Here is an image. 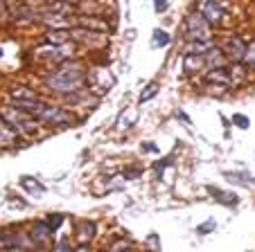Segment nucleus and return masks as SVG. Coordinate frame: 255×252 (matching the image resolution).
<instances>
[{"mask_svg": "<svg viewBox=\"0 0 255 252\" xmlns=\"http://www.w3.org/2000/svg\"><path fill=\"white\" fill-rule=\"evenodd\" d=\"M45 88L54 95H61V97H68L72 92H79L86 88V68H84L82 61H68L59 63L52 72H48L43 79Z\"/></svg>", "mask_w": 255, "mask_h": 252, "instance_id": "nucleus-1", "label": "nucleus"}, {"mask_svg": "<svg viewBox=\"0 0 255 252\" xmlns=\"http://www.w3.org/2000/svg\"><path fill=\"white\" fill-rule=\"evenodd\" d=\"M0 119H2L7 126H11V129H14L20 138L36 133V131H39V124H41L39 119L34 117V115L25 113V110L16 108V106H11V104L0 108Z\"/></svg>", "mask_w": 255, "mask_h": 252, "instance_id": "nucleus-2", "label": "nucleus"}, {"mask_svg": "<svg viewBox=\"0 0 255 252\" xmlns=\"http://www.w3.org/2000/svg\"><path fill=\"white\" fill-rule=\"evenodd\" d=\"M185 38H188L190 43H197V41H215L212 27L208 25V20L203 18L197 9L185 16Z\"/></svg>", "mask_w": 255, "mask_h": 252, "instance_id": "nucleus-3", "label": "nucleus"}, {"mask_svg": "<svg viewBox=\"0 0 255 252\" xmlns=\"http://www.w3.org/2000/svg\"><path fill=\"white\" fill-rule=\"evenodd\" d=\"M36 119H39L41 124H50V126H68V124L75 122V115L68 108H63V106L48 104V101H45V106L39 110Z\"/></svg>", "mask_w": 255, "mask_h": 252, "instance_id": "nucleus-4", "label": "nucleus"}, {"mask_svg": "<svg viewBox=\"0 0 255 252\" xmlns=\"http://www.w3.org/2000/svg\"><path fill=\"white\" fill-rule=\"evenodd\" d=\"M197 5H199L197 11L208 20V25H210V27H219V25L228 18L226 9H224L217 0H206V2H197Z\"/></svg>", "mask_w": 255, "mask_h": 252, "instance_id": "nucleus-5", "label": "nucleus"}, {"mask_svg": "<svg viewBox=\"0 0 255 252\" xmlns=\"http://www.w3.org/2000/svg\"><path fill=\"white\" fill-rule=\"evenodd\" d=\"M219 48H222V52L226 54V59H231V61H235V63H242V59H244L249 43H246L242 36H228L226 43L219 45Z\"/></svg>", "mask_w": 255, "mask_h": 252, "instance_id": "nucleus-6", "label": "nucleus"}, {"mask_svg": "<svg viewBox=\"0 0 255 252\" xmlns=\"http://www.w3.org/2000/svg\"><path fill=\"white\" fill-rule=\"evenodd\" d=\"M52 230H50V225L45 223V221H36V223L32 225V230H29V237H32L34 241V248H45L50 241H52Z\"/></svg>", "mask_w": 255, "mask_h": 252, "instance_id": "nucleus-7", "label": "nucleus"}, {"mask_svg": "<svg viewBox=\"0 0 255 252\" xmlns=\"http://www.w3.org/2000/svg\"><path fill=\"white\" fill-rule=\"evenodd\" d=\"M95 234H97V225L91 219H82L75 223V234L72 237H75L77 243H91L95 239Z\"/></svg>", "mask_w": 255, "mask_h": 252, "instance_id": "nucleus-8", "label": "nucleus"}, {"mask_svg": "<svg viewBox=\"0 0 255 252\" xmlns=\"http://www.w3.org/2000/svg\"><path fill=\"white\" fill-rule=\"evenodd\" d=\"M203 61H206V70H217V68H226L228 66V59H226V54L222 52L219 45H215V48L203 57Z\"/></svg>", "mask_w": 255, "mask_h": 252, "instance_id": "nucleus-9", "label": "nucleus"}, {"mask_svg": "<svg viewBox=\"0 0 255 252\" xmlns=\"http://www.w3.org/2000/svg\"><path fill=\"white\" fill-rule=\"evenodd\" d=\"M183 72L185 75H197V72L206 70V61H203L201 54H183Z\"/></svg>", "mask_w": 255, "mask_h": 252, "instance_id": "nucleus-10", "label": "nucleus"}, {"mask_svg": "<svg viewBox=\"0 0 255 252\" xmlns=\"http://www.w3.org/2000/svg\"><path fill=\"white\" fill-rule=\"evenodd\" d=\"M16 144H20V135L16 133L11 126H7V124L0 119V149L16 147Z\"/></svg>", "mask_w": 255, "mask_h": 252, "instance_id": "nucleus-11", "label": "nucleus"}, {"mask_svg": "<svg viewBox=\"0 0 255 252\" xmlns=\"http://www.w3.org/2000/svg\"><path fill=\"white\" fill-rule=\"evenodd\" d=\"M208 194L212 196V198L217 200V203L226 205V207H233V205L240 203V198H237V194H233V191H224V189H217V187H208Z\"/></svg>", "mask_w": 255, "mask_h": 252, "instance_id": "nucleus-12", "label": "nucleus"}, {"mask_svg": "<svg viewBox=\"0 0 255 252\" xmlns=\"http://www.w3.org/2000/svg\"><path fill=\"white\" fill-rule=\"evenodd\" d=\"M11 106H16V108H20V110H25V113L36 117L39 110L45 106V101L43 99H11Z\"/></svg>", "mask_w": 255, "mask_h": 252, "instance_id": "nucleus-13", "label": "nucleus"}, {"mask_svg": "<svg viewBox=\"0 0 255 252\" xmlns=\"http://www.w3.org/2000/svg\"><path fill=\"white\" fill-rule=\"evenodd\" d=\"M43 41L48 45H66L70 43V29H48Z\"/></svg>", "mask_w": 255, "mask_h": 252, "instance_id": "nucleus-14", "label": "nucleus"}, {"mask_svg": "<svg viewBox=\"0 0 255 252\" xmlns=\"http://www.w3.org/2000/svg\"><path fill=\"white\" fill-rule=\"evenodd\" d=\"M77 27H84V29H91V32H102V34H106L109 32V25L104 23V20H97L95 16H79V20H77Z\"/></svg>", "mask_w": 255, "mask_h": 252, "instance_id": "nucleus-15", "label": "nucleus"}, {"mask_svg": "<svg viewBox=\"0 0 255 252\" xmlns=\"http://www.w3.org/2000/svg\"><path fill=\"white\" fill-rule=\"evenodd\" d=\"M206 84H217V86H231V79H228V70H226V68L208 70Z\"/></svg>", "mask_w": 255, "mask_h": 252, "instance_id": "nucleus-16", "label": "nucleus"}, {"mask_svg": "<svg viewBox=\"0 0 255 252\" xmlns=\"http://www.w3.org/2000/svg\"><path fill=\"white\" fill-rule=\"evenodd\" d=\"M20 187H23L27 194H32V196H43L45 194V185H41L36 178H29V176L20 178Z\"/></svg>", "mask_w": 255, "mask_h": 252, "instance_id": "nucleus-17", "label": "nucleus"}, {"mask_svg": "<svg viewBox=\"0 0 255 252\" xmlns=\"http://www.w3.org/2000/svg\"><path fill=\"white\" fill-rule=\"evenodd\" d=\"M228 79H231V86H240V84H244L246 81V66L244 63H235V66H231V70H228Z\"/></svg>", "mask_w": 255, "mask_h": 252, "instance_id": "nucleus-18", "label": "nucleus"}, {"mask_svg": "<svg viewBox=\"0 0 255 252\" xmlns=\"http://www.w3.org/2000/svg\"><path fill=\"white\" fill-rule=\"evenodd\" d=\"M169 43H172L169 32H165V29H154V34H151V48H167Z\"/></svg>", "mask_w": 255, "mask_h": 252, "instance_id": "nucleus-19", "label": "nucleus"}, {"mask_svg": "<svg viewBox=\"0 0 255 252\" xmlns=\"http://www.w3.org/2000/svg\"><path fill=\"white\" fill-rule=\"evenodd\" d=\"M215 45H217L215 41H197V43H190V48H188L185 54H201V57H206Z\"/></svg>", "mask_w": 255, "mask_h": 252, "instance_id": "nucleus-20", "label": "nucleus"}, {"mask_svg": "<svg viewBox=\"0 0 255 252\" xmlns=\"http://www.w3.org/2000/svg\"><path fill=\"white\" fill-rule=\"evenodd\" d=\"M9 97L11 99H39V95L27 86H16L9 90Z\"/></svg>", "mask_w": 255, "mask_h": 252, "instance_id": "nucleus-21", "label": "nucleus"}, {"mask_svg": "<svg viewBox=\"0 0 255 252\" xmlns=\"http://www.w3.org/2000/svg\"><path fill=\"white\" fill-rule=\"evenodd\" d=\"M158 95V84H149V86L144 88L142 92H140V104H144V101H149V99H154V97Z\"/></svg>", "mask_w": 255, "mask_h": 252, "instance_id": "nucleus-22", "label": "nucleus"}, {"mask_svg": "<svg viewBox=\"0 0 255 252\" xmlns=\"http://www.w3.org/2000/svg\"><path fill=\"white\" fill-rule=\"evenodd\" d=\"M50 252H72V241L68 237H61L59 241H54V246Z\"/></svg>", "mask_w": 255, "mask_h": 252, "instance_id": "nucleus-23", "label": "nucleus"}, {"mask_svg": "<svg viewBox=\"0 0 255 252\" xmlns=\"http://www.w3.org/2000/svg\"><path fill=\"white\" fill-rule=\"evenodd\" d=\"M63 221H66V216L63 214H48V219H45V223L50 225V230H52V232H57L59 228H61V223Z\"/></svg>", "mask_w": 255, "mask_h": 252, "instance_id": "nucleus-24", "label": "nucleus"}, {"mask_svg": "<svg viewBox=\"0 0 255 252\" xmlns=\"http://www.w3.org/2000/svg\"><path fill=\"white\" fill-rule=\"evenodd\" d=\"M233 124H235L237 129H242V131H246L251 126V119L246 117V115H242V113H235L233 115Z\"/></svg>", "mask_w": 255, "mask_h": 252, "instance_id": "nucleus-25", "label": "nucleus"}, {"mask_svg": "<svg viewBox=\"0 0 255 252\" xmlns=\"http://www.w3.org/2000/svg\"><path fill=\"white\" fill-rule=\"evenodd\" d=\"M242 63H244L246 68H253V63H255V43L246 48V54H244V59H242Z\"/></svg>", "mask_w": 255, "mask_h": 252, "instance_id": "nucleus-26", "label": "nucleus"}, {"mask_svg": "<svg viewBox=\"0 0 255 252\" xmlns=\"http://www.w3.org/2000/svg\"><path fill=\"white\" fill-rule=\"evenodd\" d=\"M215 228H217V221L210 219V221H206V223L199 225V228H197V234H201V237H203V234H210Z\"/></svg>", "mask_w": 255, "mask_h": 252, "instance_id": "nucleus-27", "label": "nucleus"}, {"mask_svg": "<svg viewBox=\"0 0 255 252\" xmlns=\"http://www.w3.org/2000/svg\"><path fill=\"white\" fill-rule=\"evenodd\" d=\"M140 173H142V169H138V167H131V169H125V180H138Z\"/></svg>", "mask_w": 255, "mask_h": 252, "instance_id": "nucleus-28", "label": "nucleus"}, {"mask_svg": "<svg viewBox=\"0 0 255 252\" xmlns=\"http://www.w3.org/2000/svg\"><path fill=\"white\" fill-rule=\"evenodd\" d=\"M154 9L156 14H165L169 9V0H154Z\"/></svg>", "mask_w": 255, "mask_h": 252, "instance_id": "nucleus-29", "label": "nucleus"}, {"mask_svg": "<svg viewBox=\"0 0 255 252\" xmlns=\"http://www.w3.org/2000/svg\"><path fill=\"white\" fill-rule=\"evenodd\" d=\"M169 162H172V158H165V160H160V162H156V176L160 178V171H165L169 167Z\"/></svg>", "mask_w": 255, "mask_h": 252, "instance_id": "nucleus-30", "label": "nucleus"}, {"mask_svg": "<svg viewBox=\"0 0 255 252\" xmlns=\"http://www.w3.org/2000/svg\"><path fill=\"white\" fill-rule=\"evenodd\" d=\"M140 149H142V153H158V147L154 142H142Z\"/></svg>", "mask_w": 255, "mask_h": 252, "instance_id": "nucleus-31", "label": "nucleus"}, {"mask_svg": "<svg viewBox=\"0 0 255 252\" xmlns=\"http://www.w3.org/2000/svg\"><path fill=\"white\" fill-rule=\"evenodd\" d=\"M147 246H149L151 248V250H154V252H158V234H149V239H147Z\"/></svg>", "mask_w": 255, "mask_h": 252, "instance_id": "nucleus-32", "label": "nucleus"}, {"mask_svg": "<svg viewBox=\"0 0 255 252\" xmlns=\"http://www.w3.org/2000/svg\"><path fill=\"white\" fill-rule=\"evenodd\" d=\"M72 252H93L91 243H77V246L72 248Z\"/></svg>", "mask_w": 255, "mask_h": 252, "instance_id": "nucleus-33", "label": "nucleus"}, {"mask_svg": "<svg viewBox=\"0 0 255 252\" xmlns=\"http://www.w3.org/2000/svg\"><path fill=\"white\" fill-rule=\"evenodd\" d=\"M176 117H178V119H183L185 124H190V117H188V115L183 113V110H178V113H176Z\"/></svg>", "mask_w": 255, "mask_h": 252, "instance_id": "nucleus-34", "label": "nucleus"}, {"mask_svg": "<svg viewBox=\"0 0 255 252\" xmlns=\"http://www.w3.org/2000/svg\"><path fill=\"white\" fill-rule=\"evenodd\" d=\"M5 252H32V250H27V248H9V250H5Z\"/></svg>", "mask_w": 255, "mask_h": 252, "instance_id": "nucleus-35", "label": "nucleus"}, {"mask_svg": "<svg viewBox=\"0 0 255 252\" xmlns=\"http://www.w3.org/2000/svg\"><path fill=\"white\" fill-rule=\"evenodd\" d=\"M32 252H45V250H43V248H36V250H32Z\"/></svg>", "mask_w": 255, "mask_h": 252, "instance_id": "nucleus-36", "label": "nucleus"}, {"mask_svg": "<svg viewBox=\"0 0 255 252\" xmlns=\"http://www.w3.org/2000/svg\"><path fill=\"white\" fill-rule=\"evenodd\" d=\"M253 70H255V63H253Z\"/></svg>", "mask_w": 255, "mask_h": 252, "instance_id": "nucleus-37", "label": "nucleus"}]
</instances>
